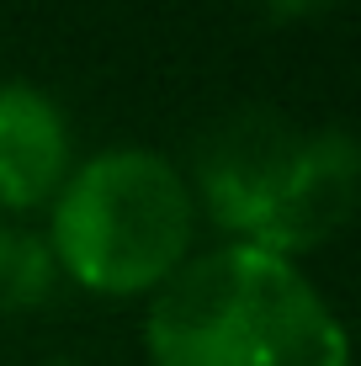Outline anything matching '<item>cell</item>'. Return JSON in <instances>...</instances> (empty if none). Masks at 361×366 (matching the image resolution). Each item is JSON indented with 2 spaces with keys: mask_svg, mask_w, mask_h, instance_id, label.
I'll return each mask as SVG.
<instances>
[{
  "mask_svg": "<svg viewBox=\"0 0 361 366\" xmlns=\"http://www.w3.org/2000/svg\"><path fill=\"white\" fill-rule=\"evenodd\" d=\"M11 239H16V229L0 223V276H6V260H11Z\"/></svg>",
  "mask_w": 361,
  "mask_h": 366,
  "instance_id": "obj_8",
  "label": "cell"
},
{
  "mask_svg": "<svg viewBox=\"0 0 361 366\" xmlns=\"http://www.w3.org/2000/svg\"><path fill=\"white\" fill-rule=\"evenodd\" d=\"M74 128L32 80H0V207L37 212L74 170Z\"/></svg>",
  "mask_w": 361,
  "mask_h": 366,
  "instance_id": "obj_5",
  "label": "cell"
},
{
  "mask_svg": "<svg viewBox=\"0 0 361 366\" xmlns=\"http://www.w3.org/2000/svg\"><path fill=\"white\" fill-rule=\"evenodd\" d=\"M297 149H303V128H292L282 112H271V107L229 112L202 138L186 186L229 239L266 244L271 218L282 207V192L292 181Z\"/></svg>",
  "mask_w": 361,
  "mask_h": 366,
  "instance_id": "obj_3",
  "label": "cell"
},
{
  "mask_svg": "<svg viewBox=\"0 0 361 366\" xmlns=\"http://www.w3.org/2000/svg\"><path fill=\"white\" fill-rule=\"evenodd\" d=\"M260 11H266L271 21H303V16H319V11H330L335 0H255Z\"/></svg>",
  "mask_w": 361,
  "mask_h": 366,
  "instance_id": "obj_7",
  "label": "cell"
},
{
  "mask_svg": "<svg viewBox=\"0 0 361 366\" xmlns=\"http://www.w3.org/2000/svg\"><path fill=\"white\" fill-rule=\"evenodd\" d=\"M48 249L64 282L96 297H154L192 260L197 197L176 159L112 144L74 159L48 202Z\"/></svg>",
  "mask_w": 361,
  "mask_h": 366,
  "instance_id": "obj_2",
  "label": "cell"
},
{
  "mask_svg": "<svg viewBox=\"0 0 361 366\" xmlns=\"http://www.w3.org/2000/svg\"><path fill=\"white\" fill-rule=\"evenodd\" d=\"M59 282H64V276H59V266H54L48 239L16 234V239H11L6 276H0V308H37V302L54 297Z\"/></svg>",
  "mask_w": 361,
  "mask_h": 366,
  "instance_id": "obj_6",
  "label": "cell"
},
{
  "mask_svg": "<svg viewBox=\"0 0 361 366\" xmlns=\"http://www.w3.org/2000/svg\"><path fill=\"white\" fill-rule=\"evenodd\" d=\"M356 181H361V149L345 128H314L303 133L292 181L282 192V207L271 218V234L260 249L271 255H308L330 244L356 212Z\"/></svg>",
  "mask_w": 361,
  "mask_h": 366,
  "instance_id": "obj_4",
  "label": "cell"
},
{
  "mask_svg": "<svg viewBox=\"0 0 361 366\" xmlns=\"http://www.w3.org/2000/svg\"><path fill=\"white\" fill-rule=\"evenodd\" d=\"M149 366H351V340L297 260L223 239L149 297Z\"/></svg>",
  "mask_w": 361,
  "mask_h": 366,
  "instance_id": "obj_1",
  "label": "cell"
}]
</instances>
